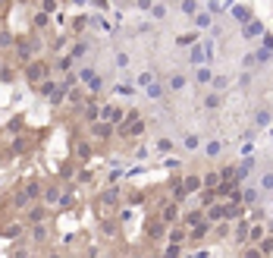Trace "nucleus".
<instances>
[{
	"mask_svg": "<svg viewBox=\"0 0 273 258\" xmlns=\"http://www.w3.org/2000/svg\"><path fill=\"white\" fill-rule=\"evenodd\" d=\"M35 88H38V94H41V98H44V101H50L54 107L60 104V101H66V88H63L60 82H54V79H44L41 85H35Z\"/></svg>",
	"mask_w": 273,
	"mask_h": 258,
	"instance_id": "f257e3e1",
	"label": "nucleus"
},
{
	"mask_svg": "<svg viewBox=\"0 0 273 258\" xmlns=\"http://www.w3.org/2000/svg\"><path fill=\"white\" fill-rule=\"evenodd\" d=\"M25 79H29L32 85H41L44 79H50V63H44V60L29 63V66H25Z\"/></svg>",
	"mask_w": 273,
	"mask_h": 258,
	"instance_id": "f03ea898",
	"label": "nucleus"
},
{
	"mask_svg": "<svg viewBox=\"0 0 273 258\" xmlns=\"http://www.w3.org/2000/svg\"><path fill=\"white\" fill-rule=\"evenodd\" d=\"M101 120H104V123L119 126V123H126V110L119 107V104H101Z\"/></svg>",
	"mask_w": 273,
	"mask_h": 258,
	"instance_id": "7ed1b4c3",
	"label": "nucleus"
},
{
	"mask_svg": "<svg viewBox=\"0 0 273 258\" xmlns=\"http://www.w3.org/2000/svg\"><path fill=\"white\" fill-rule=\"evenodd\" d=\"M22 220L29 223V227H35V223H44V220H47V205H44V202H41V205H29Z\"/></svg>",
	"mask_w": 273,
	"mask_h": 258,
	"instance_id": "20e7f679",
	"label": "nucleus"
},
{
	"mask_svg": "<svg viewBox=\"0 0 273 258\" xmlns=\"http://www.w3.org/2000/svg\"><path fill=\"white\" fill-rule=\"evenodd\" d=\"M157 217H160V220H164V223H167V227H173V223H176L179 217H182V214H179V205H176L173 199H170L167 205H160V211H157Z\"/></svg>",
	"mask_w": 273,
	"mask_h": 258,
	"instance_id": "39448f33",
	"label": "nucleus"
},
{
	"mask_svg": "<svg viewBox=\"0 0 273 258\" xmlns=\"http://www.w3.org/2000/svg\"><path fill=\"white\" fill-rule=\"evenodd\" d=\"M41 47V41H35V38H19L16 41V54H19V60H32V54Z\"/></svg>",
	"mask_w": 273,
	"mask_h": 258,
	"instance_id": "423d86ee",
	"label": "nucleus"
},
{
	"mask_svg": "<svg viewBox=\"0 0 273 258\" xmlns=\"http://www.w3.org/2000/svg\"><path fill=\"white\" fill-rule=\"evenodd\" d=\"M192 25H195V32H207V29H214V16L207 10H198L192 16Z\"/></svg>",
	"mask_w": 273,
	"mask_h": 258,
	"instance_id": "0eeeda50",
	"label": "nucleus"
},
{
	"mask_svg": "<svg viewBox=\"0 0 273 258\" xmlns=\"http://www.w3.org/2000/svg\"><path fill=\"white\" fill-rule=\"evenodd\" d=\"M189 63H192V66H207V54H204V44H201V41L189 47Z\"/></svg>",
	"mask_w": 273,
	"mask_h": 258,
	"instance_id": "6e6552de",
	"label": "nucleus"
},
{
	"mask_svg": "<svg viewBox=\"0 0 273 258\" xmlns=\"http://www.w3.org/2000/svg\"><path fill=\"white\" fill-rule=\"evenodd\" d=\"M264 236H267V227H264V220H261V223H248V236H245V243L258 246Z\"/></svg>",
	"mask_w": 273,
	"mask_h": 258,
	"instance_id": "1a4fd4ad",
	"label": "nucleus"
},
{
	"mask_svg": "<svg viewBox=\"0 0 273 258\" xmlns=\"http://www.w3.org/2000/svg\"><path fill=\"white\" fill-rule=\"evenodd\" d=\"M116 129H113V123H104V120H98V123H91V135L95 139H110Z\"/></svg>",
	"mask_w": 273,
	"mask_h": 258,
	"instance_id": "9d476101",
	"label": "nucleus"
},
{
	"mask_svg": "<svg viewBox=\"0 0 273 258\" xmlns=\"http://www.w3.org/2000/svg\"><path fill=\"white\" fill-rule=\"evenodd\" d=\"M242 205H245V208H254V205H261V189L245 186V189H242Z\"/></svg>",
	"mask_w": 273,
	"mask_h": 258,
	"instance_id": "9b49d317",
	"label": "nucleus"
},
{
	"mask_svg": "<svg viewBox=\"0 0 273 258\" xmlns=\"http://www.w3.org/2000/svg\"><path fill=\"white\" fill-rule=\"evenodd\" d=\"M254 164H258V161H254V154H251V158H245V161H239V164H236V179H239V183H242V179H245V176H248L251 170H254Z\"/></svg>",
	"mask_w": 273,
	"mask_h": 258,
	"instance_id": "f8f14e48",
	"label": "nucleus"
},
{
	"mask_svg": "<svg viewBox=\"0 0 273 258\" xmlns=\"http://www.w3.org/2000/svg\"><path fill=\"white\" fill-rule=\"evenodd\" d=\"M185 85H189V76H185V73H173L167 79V91H182Z\"/></svg>",
	"mask_w": 273,
	"mask_h": 258,
	"instance_id": "ddd939ff",
	"label": "nucleus"
},
{
	"mask_svg": "<svg viewBox=\"0 0 273 258\" xmlns=\"http://www.w3.org/2000/svg\"><path fill=\"white\" fill-rule=\"evenodd\" d=\"M113 94H119V98H135V94H138V85L135 82H116Z\"/></svg>",
	"mask_w": 273,
	"mask_h": 258,
	"instance_id": "4468645a",
	"label": "nucleus"
},
{
	"mask_svg": "<svg viewBox=\"0 0 273 258\" xmlns=\"http://www.w3.org/2000/svg\"><path fill=\"white\" fill-rule=\"evenodd\" d=\"M242 35L248 38V41H251V38H264V25H261L258 19H251V22L242 25Z\"/></svg>",
	"mask_w": 273,
	"mask_h": 258,
	"instance_id": "2eb2a0df",
	"label": "nucleus"
},
{
	"mask_svg": "<svg viewBox=\"0 0 273 258\" xmlns=\"http://www.w3.org/2000/svg\"><path fill=\"white\" fill-rule=\"evenodd\" d=\"M207 233H210V220L204 217V220L198 223V227H192V230H189V239H192V243H201V239L207 236Z\"/></svg>",
	"mask_w": 273,
	"mask_h": 258,
	"instance_id": "dca6fc26",
	"label": "nucleus"
},
{
	"mask_svg": "<svg viewBox=\"0 0 273 258\" xmlns=\"http://www.w3.org/2000/svg\"><path fill=\"white\" fill-rule=\"evenodd\" d=\"M60 195H63V189H60V186H47L44 192H41V202L50 208V205H60Z\"/></svg>",
	"mask_w": 273,
	"mask_h": 258,
	"instance_id": "f3484780",
	"label": "nucleus"
},
{
	"mask_svg": "<svg viewBox=\"0 0 273 258\" xmlns=\"http://www.w3.org/2000/svg\"><path fill=\"white\" fill-rule=\"evenodd\" d=\"M167 94V85L164 82H151L148 88H144V98H151V101H160Z\"/></svg>",
	"mask_w": 273,
	"mask_h": 258,
	"instance_id": "a211bd4d",
	"label": "nucleus"
},
{
	"mask_svg": "<svg viewBox=\"0 0 273 258\" xmlns=\"http://www.w3.org/2000/svg\"><path fill=\"white\" fill-rule=\"evenodd\" d=\"M198 41H201L198 32H185V35H176V47H185V50H189L192 44H198Z\"/></svg>",
	"mask_w": 273,
	"mask_h": 258,
	"instance_id": "6ab92c4d",
	"label": "nucleus"
},
{
	"mask_svg": "<svg viewBox=\"0 0 273 258\" xmlns=\"http://www.w3.org/2000/svg\"><path fill=\"white\" fill-rule=\"evenodd\" d=\"M119 202V189H104V195L98 199V205H104V208H116Z\"/></svg>",
	"mask_w": 273,
	"mask_h": 258,
	"instance_id": "aec40b11",
	"label": "nucleus"
},
{
	"mask_svg": "<svg viewBox=\"0 0 273 258\" xmlns=\"http://www.w3.org/2000/svg\"><path fill=\"white\" fill-rule=\"evenodd\" d=\"M148 236H151V239H160V236H167V223L160 220V217H154V220L148 223Z\"/></svg>",
	"mask_w": 273,
	"mask_h": 258,
	"instance_id": "412c9836",
	"label": "nucleus"
},
{
	"mask_svg": "<svg viewBox=\"0 0 273 258\" xmlns=\"http://www.w3.org/2000/svg\"><path fill=\"white\" fill-rule=\"evenodd\" d=\"M182 189H185V195H195L201 189V176L198 173H189V176L182 179Z\"/></svg>",
	"mask_w": 273,
	"mask_h": 258,
	"instance_id": "4be33fe9",
	"label": "nucleus"
},
{
	"mask_svg": "<svg viewBox=\"0 0 273 258\" xmlns=\"http://www.w3.org/2000/svg\"><path fill=\"white\" fill-rule=\"evenodd\" d=\"M210 79H214V70H210V66H195V82L198 85H210Z\"/></svg>",
	"mask_w": 273,
	"mask_h": 258,
	"instance_id": "5701e85b",
	"label": "nucleus"
},
{
	"mask_svg": "<svg viewBox=\"0 0 273 258\" xmlns=\"http://www.w3.org/2000/svg\"><path fill=\"white\" fill-rule=\"evenodd\" d=\"M220 104H223V91H207L204 94V107L207 110H217Z\"/></svg>",
	"mask_w": 273,
	"mask_h": 258,
	"instance_id": "b1692460",
	"label": "nucleus"
},
{
	"mask_svg": "<svg viewBox=\"0 0 273 258\" xmlns=\"http://www.w3.org/2000/svg\"><path fill=\"white\" fill-rule=\"evenodd\" d=\"M270 120H273V114L267 107H261L258 114H254V129H264V126H270Z\"/></svg>",
	"mask_w": 273,
	"mask_h": 258,
	"instance_id": "393cba45",
	"label": "nucleus"
},
{
	"mask_svg": "<svg viewBox=\"0 0 273 258\" xmlns=\"http://www.w3.org/2000/svg\"><path fill=\"white\" fill-rule=\"evenodd\" d=\"M217 186H220V170H210L201 176V189H217Z\"/></svg>",
	"mask_w": 273,
	"mask_h": 258,
	"instance_id": "a878e982",
	"label": "nucleus"
},
{
	"mask_svg": "<svg viewBox=\"0 0 273 258\" xmlns=\"http://www.w3.org/2000/svg\"><path fill=\"white\" fill-rule=\"evenodd\" d=\"M204 154H207V158H220V154H223V142H220V139H210L207 145H204Z\"/></svg>",
	"mask_w": 273,
	"mask_h": 258,
	"instance_id": "bb28decb",
	"label": "nucleus"
},
{
	"mask_svg": "<svg viewBox=\"0 0 273 258\" xmlns=\"http://www.w3.org/2000/svg\"><path fill=\"white\" fill-rule=\"evenodd\" d=\"M233 19L236 22H251V10H248V6H242V3H239V6H233Z\"/></svg>",
	"mask_w": 273,
	"mask_h": 258,
	"instance_id": "cd10ccee",
	"label": "nucleus"
},
{
	"mask_svg": "<svg viewBox=\"0 0 273 258\" xmlns=\"http://www.w3.org/2000/svg\"><path fill=\"white\" fill-rule=\"evenodd\" d=\"M204 220V208H195V211H189V214H185V227H198V223Z\"/></svg>",
	"mask_w": 273,
	"mask_h": 258,
	"instance_id": "c85d7f7f",
	"label": "nucleus"
},
{
	"mask_svg": "<svg viewBox=\"0 0 273 258\" xmlns=\"http://www.w3.org/2000/svg\"><path fill=\"white\" fill-rule=\"evenodd\" d=\"M185 236H189V233H185V230H179V227H170V230H167V239H170V243H176V246H182Z\"/></svg>",
	"mask_w": 273,
	"mask_h": 258,
	"instance_id": "c756f323",
	"label": "nucleus"
},
{
	"mask_svg": "<svg viewBox=\"0 0 273 258\" xmlns=\"http://www.w3.org/2000/svg\"><path fill=\"white\" fill-rule=\"evenodd\" d=\"M85 54H88V41H75V44L69 47V57H72V60H79V57H85Z\"/></svg>",
	"mask_w": 273,
	"mask_h": 258,
	"instance_id": "7c9ffc66",
	"label": "nucleus"
},
{
	"mask_svg": "<svg viewBox=\"0 0 273 258\" xmlns=\"http://www.w3.org/2000/svg\"><path fill=\"white\" fill-rule=\"evenodd\" d=\"M182 145H185L189 151H198V148H201V135H198V132H189V135L182 139Z\"/></svg>",
	"mask_w": 273,
	"mask_h": 258,
	"instance_id": "2f4dec72",
	"label": "nucleus"
},
{
	"mask_svg": "<svg viewBox=\"0 0 273 258\" xmlns=\"http://www.w3.org/2000/svg\"><path fill=\"white\" fill-rule=\"evenodd\" d=\"M264 217H267V211H264L261 205H254V208L248 211V217H245V220H248V223H261Z\"/></svg>",
	"mask_w": 273,
	"mask_h": 258,
	"instance_id": "473e14b6",
	"label": "nucleus"
},
{
	"mask_svg": "<svg viewBox=\"0 0 273 258\" xmlns=\"http://www.w3.org/2000/svg\"><path fill=\"white\" fill-rule=\"evenodd\" d=\"M32 239H35V243H47V227L44 223H35V227H32Z\"/></svg>",
	"mask_w": 273,
	"mask_h": 258,
	"instance_id": "72a5a7b5",
	"label": "nucleus"
},
{
	"mask_svg": "<svg viewBox=\"0 0 273 258\" xmlns=\"http://www.w3.org/2000/svg\"><path fill=\"white\" fill-rule=\"evenodd\" d=\"M148 13H151V19H167V13H170V10H167V3H151V10H148Z\"/></svg>",
	"mask_w": 273,
	"mask_h": 258,
	"instance_id": "f704fd0d",
	"label": "nucleus"
},
{
	"mask_svg": "<svg viewBox=\"0 0 273 258\" xmlns=\"http://www.w3.org/2000/svg\"><path fill=\"white\" fill-rule=\"evenodd\" d=\"M25 192L32 195V202L41 199V183H38V179H29V183H25Z\"/></svg>",
	"mask_w": 273,
	"mask_h": 258,
	"instance_id": "c9c22d12",
	"label": "nucleus"
},
{
	"mask_svg": "<svg viewBox=\"0 0 273 258\" xmlns=\"http://www.w3.org/2000/svg\"><path fill=\"white\" fill-rule=\"evenodd\" d=\"M104 85H107V82L101 79V76H95V79L88 82V88H91V94H95V98H101V91H104Z\"/></svg>",
	"mask_w": 273,
	"mask_h": 258,
	"instance_id": "e433bc0d",
	"label": "nucleus"
},
{
	"mask_svg": "<svg viewBox=\"0 0 273 258\" xmlns=\"http://www.w3.org/2000/svg\"><path fill=\"white\" fill-rule=\"evenodd\" d=\"M129 66H132V57L126 54V50H119L116 54V70H129Z\"/></svg>",
	"mask_w": 273,
	"mask_h": 258,
	"instance_id": "4c0bfd02",
	"label": "nucleus"
},
{
	"mask_svg": "<svg viewBox=\"0 0 273 258\" xmlns=\"http://www.w3.org/2000/svg\"><path fill=\"white\" fill-rule=\"evenodd\" d=\"M179 10H182V13H189V16H195V13L201 10V6H198V0H182V3H179Z\"/></svg>",
	"mask_w": 273,
	"mask_h": 258,
	"instance_id": "58836bf2",
	"label": "nucleus"
},
{
	"mask_svg": "<svg viewBox=\"0 0 273 258\" xmlns=\"http://www.w3.org/2000/svg\"><path fill=\"white\" fill-rule=\"evenodd\" d=\"M258 249H261V252H264V258H270V252H273V236L267 233V236H264L261 243H258Z\"/></svg>",
	"mask_w": 273,
	"mask_h": 258,
	"instance_id": "ea45409f",
	"label": "nucleus"
},
{
	"mask_svg": "<svg viewBox=\"0 0 273 258\" xmlns=\"http://www.w3.org/2000/svg\"><path fill=\"white\" fill-rule=\"evenodd\" d=\"M173 148H176L173 139H167V135H164V139H157V151H160V154H170Z\"/></svg>",
	"mask_w": 273,
	"mask_h": 258,
	"instance_id": "a19ab883",
	"label": "nucleus"
},
{
	"mask_svg": "<svg viewBox=\"0 0 273 258\" xmlns=\"http://www.w3.org/2000/svg\"><path fill=\"white\" fill-rule=\"evenodd\" d=\"M261 192H273V170H267L261 176Z\"/></svg>",
	"mask_w": 273,
	"mask_h": 258,
	"instance_id": "79ce46f5",
	"label": "nucleus"
},
{
	"mask_svg": "<svg viewBox=\"0 0 273 258\" xmlns=\"http://www.w3.org/2000/svg\"><path fill=\"white\" fill-rule=\"evenodd\" d=\"M164 258H182V246H176V243H170L164 249Z\"/></svg>",
	"mask_w": 273,
	"mask_h": 258,
	"instance_id": "37998d69",
	"label": "nucleus"
},
{
	"mask_svg": "<svg viewBox=\"0 0 273 258\" xmlns=\"http://www.w3.org/2000/svg\"><path fill=\"white\" fill-rule=\"evenodd\" d=\"M242 258H264V252H261L258 246H251V243H248V246L242 249Z\"/></svg>",
	"mask_w": 273,
	"mask_h": 258,
	"instance_id": "c03bdc74",
	"label": "nucleus"
},
{
	"mask_svg": "<svg viewBox=\"0 0 273 258\" xmlns=\"http://www.w3.org/2000/svg\"><path fill=\"white\" fill-rule=\"evenodd\" d=\"M95 76H98V70H95V66H82V70H79V79H82V82H91Z\"/></svg>",
	"mask_w": 273,
	"mask_h": 258,
	"instance_id": "a18cd8bd",
	"label": "nucleus"
},
{
	"mask_svg": "<svg viewBox=\"0 0 273 258\" xmlns=\"http://www.w3.org/2000/svg\"><path fill=\"white\" fill-rule=\"evenodd\" d=\"M47 25H50V16L38 10V13H35V29H47Z\"/></svg>",
	"mask_w": 273,
	"mask_h": 258,
	"instance_id": "49530a36",
	"label": "nucleus"
},
{
	"mask_svg": "<svg viewBox=\"0 0 273 258\" xmlns=\"http://www.w3.org/2000/svg\"><path fill=\"white\" fill-rule=\"evenodd\" d=\"M101 233H104V236L110 239V236L116 233V223H113V220H101Z\"/></svg>",
	"mask_w": 273,
	"mask_h": 258,
	"instance_id": "de8ad7c7",
	"label": "nucleus"
},
{
	"mask_svg": "<svg viewBox=\"0 0 273 258\" xmlns=\"http://www.w3.org/2000/svg\"><path fill=\"white\" fill-rule=\"evenodd\" d=\"M72 63H75L72 57H63V60L57 63V70H60V73H72Z\"/></svg>",
	"mask_w": 273,
	"mask_h": 258,
	"instance_id": "09e8293b",
	"label": "nucleus"
},
{
	"mask_svg": "<svg viewBox=\"0 0 273 258\" xmlns=\"http://www.w3.org/2000/svg\"><path fill=\"white\" fill-rule=\"evenodd\" d=\"M16 44V38L10 35V32H0V50H3V47H13Z\"/></svg>",
	"mask_w": 273,
	"mask_h": 258,
	"instance_id": "8fccbe9b",
	"label": "nucleus"
},
{
	"mask_svg": "<svg viewBox=\"0 0 273 258\" xmlns=\"http://www.w3.org/2000/svg\"><path fill=\"white\" fill-rule=\"evenodd\" d=\"M75 151H79V158H82V161H88V158H91V145H88V142H79V148H75Z\"/></svg>",
	"mask_w": 273,
	"mask_h": 258,
	"instance_id": "3c124183",
	"label": "nucleus"
},
{
	"mask_svg": "<svg viewBox=\"0 0 273 258\" xmlns=\"http://www.w3.org/2000/svg\"><path fill=\"white\" fill-rule=\"evenodd\" d=\"M54 10H57V0H41V13H47V16H50Z\"/></svg>",
	"mask_w": 273,
	"mask_h": 258,
	"instance_id": "603ef678",
	"label": "nucleus"
},
{
	"mask_svg": "<svg viewBox=\"0 0 273 258\" xmlns=\"http://www.w3.org/2000/svg\"><path fill=\"white\" fill-rule=\"evenodd\" d=\"M85 25H88V19H85V16H79V19H72V29H75V32H82Z\"/></svg>",
	"mask_w": 273,
	"mask_h": 258,
	"instance_id": "864d4df0",
	"label": "nucleus"
},
{
	"mask_svg": "<svg viewBox=\"0 0 273 258\" xmlns=\"http://www.w3.org/2000/svg\"><path fill=\"white\" fill-rule=\"evenodd\" d=\"M210 85H214V88H226V79H223V76H214Z\"/></svg>",
	"mask_w": 273,
	"mask_h": 258,
	"instance_id": "5fc2aeb1",
	"label": "nucleus"
},
{
	"mask_svg": "<svg viewBox=\"0 0 273 258\" xmlns=\"http://www.w3.org/2000/svg\"><path fill=\"white\" fill-rule=\"evenodd\" d=\"M151 3H154V0H135V6H138V10H151Z\"/></svg>",
	"mask_w": 273,
	"mask_h": 258,
	"instance_id": "6e6d98bb",
	"label": "nucleus"
},
{
	"mask_svg": "<svg viewBox=\"0 0 273 258\" xmlns=\"http://www.w3.org/2000/svg\"><path fill=\"white\" fill-rule=\"evenodd\" d=\"M135 258H151V255H135Z\"/></svg>",
	"mask_w": 273,
	"mask_h": 258,
	"instance_id": "4d7b16f0",
	"label": "nucleus"
},
{
	"mask_svg": "<svg viewBox=\"0 0 273 258\" xmlns=\"http://www.w3.org/2000/svg\"><path fill=\"white\" fill-rule=\"evenodd\" d=\"M0 70H3V60H0Z\"/></svg>",
	"mask_w": 273,
	"mask_h": 258,
	"instance_id": "13d9d810",
	"label": "nucleus"
}]
</instances>
